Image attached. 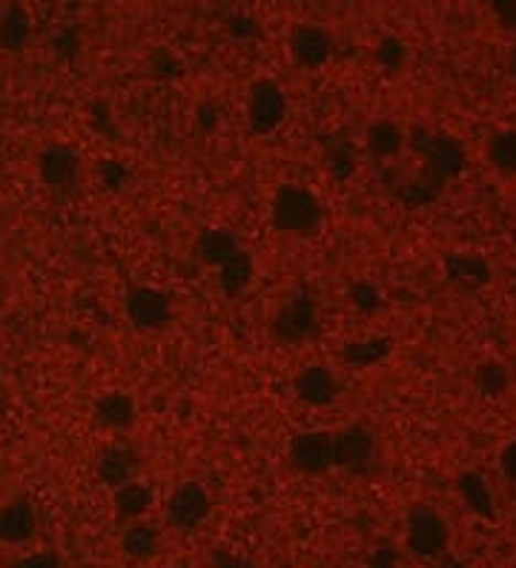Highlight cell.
<instances>
[{
  "mask_svg": "<svg viewBox=\"0 0 516 568\" xmlns=\"http://www.w3.org/2000/svg\"><path fill=\"white\" fill-rule=\"evenodd\" d=\"M127 319L138 331H161L172 319L170 296L158 288H132L127 293Z\"/></svg>",
  "mask_w": 516,
  "mask_h": 568,
  "instance_id": "5",
  "label": "cell"
},
{
  "mask_svg": "<svg viewBox=\"0 0 516 568\" xmlns=\"http://www.w3.org/2000/svg\"><path fill=\"white\" fill-rule=\"evenodd\" d=\"M353 296H356L358 308H365V310L379 308V293H376L373 288H367V285H358V288L353 290Z\"/></svg>",
  "mask_w": 516,
  "mask_h": 568,
  "instance_id": "31",
  "label": "cell"
},
{
  "mask_svg": "<svg viewBox=\"0 0 516 568\" xmlns=\"http://www.w3.org/2000/svg\"><path fill=\"white\" fill-rule=\"evenodd\" d=\"M152 503H155V494H152L150 485L141 480L127 482V485H121L118 491H112L115 517L127 519V523H141V517L152 508Z\"/></svg>",
  "mask_w": 516,
  "mask_h": 568,
  "instance_id": "15",
  "label": "cell"
},
{
  "mask_svg": "<svg viewBox=\"0 0 516 568\" xmlns=\"http://www.w3.org/2000/svg\"><path fill=\"white\" fill-rule=\"evenodd\" d=\"M408 543L419 557H433L448 543V525L430 508H416L408 523Z\"/></svg>",
  "mask_w": 516,
  "mask_h": 568,
  "instance_id": "12",
  "label": "cell"
},
{
  "mask_svg": "<svg viewBox=\"0 0 516 568\" xmlns=\"http://www.w3.org/2000/svg\"><path fill=\"white\" fill-rule=\"evenodd\" d=\"M508 69H510V75L516 78V44H514V50H510V55H508Z\"/></svg>",
  "mask_w": 516,
  "mask_h": 568,
  "instance_id": "33",
  "label": "cell"
},
{
  "mask_svg": "<svg viewBox=\"0 0 516 568\" xmlns=\"http://www.w3.org/2000/svg\"><path fill=\"white\" fill-rule=\"evenodd\" d=\"M473 388L485 399H502L510 390V371L505 362L485 360L473 367Z\"/></svg>",
  "mask_w": 516,
  "mask_h": 568,
  "instance_id": "19",
  "label": "cell"
},
{
  "mask_svg": "<svg viewBox=\"0 0 516 568\" xmlns=\"http://www.w3.org/2000/svg\"><path fill=\"white\" fill-rule=\"evenodd\" d=\"M32 41V18L23 7H7L0 12V52H23Z\"/></svg>",
  "mask_w": 516,
  "mask_h": 568,
  "instance_id": "17",
  "label": "cell"
},
{
  "mask_svg": "<svg viewBox=\"0 0 516 568\" xmlns=\"http://www.w3.org/2000/svg\"><path fill=\"white\" fill-rule=\"evenodd\" d=\"M80 159L69 144H46L37 152V179L50 190H66L78 181Z\"/></svg>",
  "mask_w": 516,
  "mask_h": 568,
  "instance_id": "7",
  "label": "cell"
},
{
  "mask_svg": "<svg viewBox=\"0 0 516 568\" xmlns=\"http://www.w3.org/2000/svg\"><path fill=\"white\" fill-rule=\"evenodd\" d=\"M290 55L301 69H319L333 55V37L319 23H301L290 35Z\"/></svg>",
  "mask_w": 516,
  "mask_h": 568,
  "instance_id": "9",
  "label": "cell"
},
{
  "mask_svg": "<svg viewBox=\"0 0 516 568\" xmlns=\"http://www.w3.org/2000/svg\"><path fill=\"white\" fill-rule=\"evenodd\" d=\"M290 462L301 474H324L333 468V433L301 431L290 442Z\"/></svg>",
  "mask_w": 516,
  "mask_h": 568,
  "instance_id": "6",
  "label": "cell"
},
{
  "mask_svg": "<svg viewBox=\"0 0 516 568\" xmlns=\"http://www.w3.org/2000/svg\"><path fill=\"white\" fill-rule=\"evenodd\" d=\"M100 175H104V184H107L109 190H118L123 184V167L118 164V161H107V164L100 167Z\"/></svg>",
  "mask_w": 516,
  "mask_h": 568,
  "instance_id": "29",
  "label": "cell"
},
{
  "mask_svg": "<svg viewBox=\"0 0 516 568\" xmlns=\"http://www.w3.org/2000/svg\"><path fill=\"white\" fill-rule=\"evenodd\" d=\"M405 130H401L399 124L390 121V118H379V121H373L365 132V144L370 150L373 159H396L401 150H405Z\"/></svg>",
  "mask_w": 516,
  "mask_h": 568,
  "instance_id": "18",
  "label": "cell"
},
{
  "mask_svg": "<svg viewBox=\"0 0 516 568\" xmlns=\"http://www.w3.org/2000/svg\"><path fill=\"white\" fill-rule=\"evenodd\" d=\"M315 331V302L308 293L290 296L272 319V333L284 345H299Z\"/></svg>",
  "mask_w": 516,
  "mask_h": 568,
  "instance_id": "4",
  "label": "cell"
},
{
  "mask_svg": "<svg viewBox=\"0 0 516 568\" xmlns=\"http://www.w3.org/2000/svg\"><path fill=\"white\" fill-rule=\"evenodd\" d=\"M485 156H487V164L491 170L505 179H514L516 175V130H499L494 136L487 138V147H485Z\"/></svg>",
  "mask_w": 516,
  "mask_h": 568,
  "instance_id": "21",
  "label": "cell"
},
{
  "mask_svg": "<svg viewBox=\"0 0 516 568\" xmlns=\"http://www.w3.org/2000/svg\"><path fill=\"white\" fill-rule=\"evenodd\" d=\"M387 351H390V342H387V339H367V342L347 345V351H344V360L353 362V365H358V367H370L373 362L385 360Z\"/></svg>",
  "mask_w": 516,
  "mask_h": 568,
  "instance_id": "23",
  "label": "cell"
},
{
  "mask_svg": "<svg viewBox=\"0 0 516 568\" xmlns=\"http://www.w3.org/2000/svg\"><path fill=\"white\" fill-rule=\"evenodd\" d=\"M494 15L499 18L502 26H508V30H516V3H510V0H496V3H494Z\"/></svg>",
  "mask_w": 516,
  "mask_h": 568,
  "instance_id": "30",
  "label": "cell"
},
{
  "mask_svg": "<svg viewBox=\"0 0 516 568\" xmlns=\"http://www.w3.org/2000/svg\"><path fill=\"white\" fill-rule=\"evenodd\" d=\"M322 202L315 199L313 190L301 184H281L272 195L270 222L279 233L287 236H313L322 224Z\"/></svg>",
  "mask_w": 516,
  "mask_h": 568,
  "instance_id": "1",
  "label": "cell"
},
{
  "mask_svg": "<svg viewBox=\"0 0 516 568\" xmlns=\"http://www.w3.org/2000/svg\"><path fill=\"white\" fill-rule=\"evenodd\" d=\"M287 118V93L276 81H258L247 95V121L256 136H270Z\"/></svg>",
  "mask_w": 516,
  "mask_h": 568,
  "instance_id": "2",
  "label": "cell"
},
{
  "mask_svg": "<svg viewBox=\"0 0 516 568\" xmlns=\"http://www.w3.org/2000/svg\"><path fill=\"white\" fill-rule=\"evenodd\" d=\"M95 471H98V480L107 485V489L118 491L127 482L138 480V471H141V453L129 442H115L100 451L98 462H95Z\"/></svg>",
  "mask_w": 516,
  "mask_h": 568,
  "instance_id": "8",
  "label": "cell"
},
{
  "mask_svg": "<svg viewBox=\"0 0 516 568\" xmlns=\"http://www.w3.org/2000/svg\"><path fill=\"white\" fill-rule=\"evenodd\" d=\"M430 161L448 173H456L459 170V150L451 144V141H444V138H437L433 141V152H430Z\"/></svg>",
  "mask_w": 516,
  "mask_h": 568,
  "instance_id": "26",
  "label": "cell"
},
{
  "mask_svg": "<svg viewBox=\"0 0 516 568\" xmlns=\"http://www.w3.org/2000/svg\"><path fill=\"white\" fill-rule=\"evenodd\" d=\"M252 276H256V265H252L250 253L241 250L238 256H233L222 270H218L222 293L227 296V299H238V296L252 285Z\"/></svg>",
  "mask_w": 516,
  "mask_h": 568,
  "instance_id": "20",
  "label": "cell"
},
{
  "mask_svg": "<svg viewBox=\"0 0 516 568\" xmlns=\"http://www.w3.org/2000/svg\"><path fill=\"white\" fill-rule=\"evenodd\" d=\"M459 485H462V494H465V500L473 505V508L476 511L491 508V494H487L485 482H482L480 476L465 474L462 480H459Z\"/></svg>",
  "mask_w": 516,
  "mask_h": 568,
  "instance_id": "25",
  "label": "cell"
},
{
  "mask_svg": "<svg viewBox=\"0 0 516 568\" xmlns=\"http://www.w3.org/2000/svg\"><path fill=\"white\" fill-rule=\"evenodd\" d=\"M195 250H198V256L204 265L215 267V270H222V267L227 265L233 256L241 253V245H238L236 233L224 231V227H209V231H204L198 236V245H195Z\"/></svg>",
  "mask_w": 516,
  "mask_h": 568,
  "instance_id": "16",
  "label": "cell"
},
{
  "mask_svg": "<svg viewBox=\"0 0 516 568\" xmlns=\"http://www.w3.org/2000/svg\"><path fill=\"white\" fill-rule=\"evenodd\" d=\"M93 417L107 431H129L138 419L136 399L127 390H107L95 399Z\"/></svg>",
  "mask_w": 516,
  "mask_h": 568,
  "instance_id": "14",
  "label": "cell"
},
{
  "mask_svg": "<svg viewBox=\"0 0 516 568\" xmlns=\"http://www.w3.org/2000/svg\"><path fill=\"white\" fill-rule=\"evenodd\" d=\"M293 388L295 396L304 405H310V408H327L342 394V385H338L336 374L324 365H308L304 371H299Z\"/></svg>",
  "mask_w": 516,
  "mask_h": 568,
  "instance_id": "10",
  "label": "cell"
},
{
  "mask_svg": "<svg viewBox=\"0 0 516 568\" xmlns=\"http://www.w3.org/2000/svg\"><path fill=\"white\" fill-rule=\"evenodd\" d=\"M499 471L505 482L516 485V439H510L508 446L499 451Z\"/></svg>",
  "mask_w": 516,
  "mask_h": 568,
  "instance_id": "28",
  "label": "cell"
},
{
  "mask_svg": "<svg viewBox=\"0 0 516 568\" xmlns=\"http://www.w3.org/2000/svg\"><path fill=\"white\" fill-rule=\"evenodd\" d=\"M209 511H213V500L198 482H184L166 500V519L179 532H195L198 525L207 523Z\"/></svg>",
  "mask_w": 516,
  "mask_h": 568,
  "instance_id": "3",
  "label": "cell"
},
{
  "mask_svg": "<svg viewBox=\"0 0 516 568\" xmlns=\"http://www.w3.org/2000/svg\"><path fill=\"white\" fill-rule=\"evenodd\" d=\"M12 568H64V560L55 551H35L21 557Z\"/></svg>",
  "mask_w": 516,
  "mask_h": 568,
  "instance_id": "27",
  "label": "cell"
},
{
  "mask_svg": "<svg viewBox=\"0 0 516 568\" xmlns=\"http://www.w3.org/2000/svg\"><path fill=\"white\" fill-rule=\"evenodd\" d=\"M37 511L29 500H9L0 505V543L23 546L35 537Z\"/></svg>",
  "mask_w": 516,
  "mask_h": 568,
  "instance_id": "13",
  "label": "cell"
},
{
  "mask_svg": "<svg viewBox=\"0 0 516 568\" xmlns=\"http://www.w3.org/2000/svg\"><path fill=\"white\" fill-rule=\"evenodd\" d=\"M376 61H379V66L387 69V73H399L401 66L408 64V46L396 35L381 37L379 46H376Z\"/></svg>",
  "mask_w": 516,
  "mask_h": 568,
  "instance_id": "24",
  "label": "cell"
},
{
  "mask_svg": "<svg viewBox=\"0 0 516 568\" xmlns=\"http://www.w3.org/2000/svg\"><path fill=\"white\" fill-rule=\"evenodd\" d=\"M201 124H204V127H215V124H218V109L215 107L201 109Z\"/></svg>",
  "mask_w": 516,
  "mask_h": 568,
  "instance_id": "32",
  "label": "cell"
},
{
  "mask_svg": "<svg viewBox=\"0 0 516 568\" xmlns=\"http://www.w3.org/2000/svg\"><path fill=\"white\" fill-rule=\"evenodd\" d=\"M158 543H161V537H158L155 525L147 523H132L121 537V548L132 560H150V557H155Z\"/></svg>",
  "mask_w": 516,
  "mask_h": 568,
  "instance_id": "22",
  "label": "cell"
},
{
  "mask_svg": "<svg viewBox=\"0 0 516 568\" xmlns=\"http://www.w3.org/2000/svg\"><path fill=\"white\" fill-rule=\"evenodd\" d=\"M373 460V433L365 425H351L333 433V468L362 471Z\"/></svg>",
  "mask_w": 516,
  "mask_h": 568,
  "instance_id": "11",
  "label": "cell"
}]
</instances>
